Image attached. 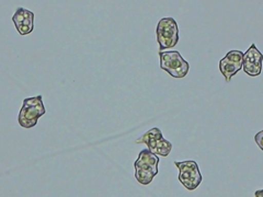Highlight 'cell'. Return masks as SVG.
<instances>
[{
  "mask_svg": "<svg viewBox=\"0 0 263 197\" xmlns=\"http://www.w3.org/2000/svg\"><path fill=\"white\" fill-rule=\"evenodd\" d=\"M159 158L149 149H145L138 154V158L134 163L135 178L138 183L149 185L154 178L158 174Z\"/></svg>",
  "mask_w": 263,
  "mask_h": 197,
  "instance_id": "obj_1",
  "label": "cell"
},
{
  "mask_svg": "<svg viewBox=\"0 0 263 197\" xmlns=\"http://www.w3.org/2000/svg\"><path fill=\"white\" fill-rule=\"evenodd\" d=\"M45 113L46 110L42 95L24 98L23 105L18 116L19 125L23 128L34 127L37 124L39 119L43 116Z\"/></svg>",
  "mask_w": 263,
  "mask_h": 197,
  "instance_id": "obj_2",
  "label": "cell"
},
{
  "mask_svg": "<svg viewBox=\"0 0 263 197\" xmlns=\"http://www.w3.org/2000/svg\"><path fill=\"white\" fill-rule=\"evenodd\" d=\"M160 68L167 71L171 77L184 78L189 72V63L177 51L160 52Z\"/></svg>",
  "mask_w": 263,
  "mask_h": 197,
  "instance_id": "obj_3",
  "label": "cell"
},
{
  "mask_svg": "<svg viewBox=\"0 0 263 197\" xmlns=\"http://www.w3.org/2000/svg\"><path fill=\"white\" fill-rule=\"evenodd\" d=\"M156 33L160 52L175 47L179 42V29L174 18H162L157 24Z\"/></svg>",
  "mask_w": 263,
  "mask_h": 197,
  "instance_id": "obj_4",
  "label": "cell"
},
{
  "mask_svg": "<svg viewBox=\"0 0 263 197\" xmlns=\"http://www.w3.org/2000/svg\"><path fill=\"white\" fill-rule=\"evenodd\" d=\"M176 167L179 169V181L186 190L194 191L199 187L203 181L197 163L193 160L175 161Z\"/></svg>",
  "mask_w": 263,
  "mask_h": 197,
  "instance_id": "obj_5",
  "label": "cell"
},
{
  "mask_svg": "<svg viewBox=\"0 0 263 197\" xmlns=\"http://www.w3.org/2000/svg\"><path fill=\"white\" fill-rule=\"evenodd\" d=\"M243 53L240 51H230L223 60L219 62V70L225 80L229 82L237 72L242 68Z\"/></svg>",
  "mask_w": 263,
  "mask_h": 197,
  "instance_id": "obj_6",
  "label": "cell"
},
{
  "mask_svg": "<svg viewBox=\"0 0 263 197\" xmlns=\"http://www.w3.org/2000/svg\"><path fill=\"white\" fill-rule=\"evenodd\" d=\"M263 56L259 52L257 46L252 44L248 51L243 54L242 69L250 77H257L261 75Z\"/></svg>",
  "mask_w": 263,
  "mask_h": 197,
  "instance_id": "obj_7",
  "label": "cell"
},
{
  "mask_svg": "<svg viewBox=\"0 0 263 197\" xmlns=\"http://www.w3.org/2000/svg\"><path fill=\"white\" fill-rule=\"evenodd\" d=\"M12 21L21 35H28L34 29V13L26 8H19L13 14Z\"/></svg>",
  "mask_w": 263,
  "mask_h": 197,
  "instance_id": "obj_8",
  "label": "cell"
},
{
  "mask_svg": "<svg viewBox=\"0 0 263 197\" xmlns=\"http://www.w3.org/2000/svg\"><path fill=\"white\" fill-rule=\"evenodd\" d=\"M162 133L159 128H152L138 139H136V144H146L148 149H149L152 152L155 151L156 145H157L158 141L160 138H162Z\"/></svg>",
  "mask_w": 263,
  "mask_h": 197,
  "instance_id": "obj_9",
  "label": "cell"
},
{
  "mask_svg": "<svg viewBox=\"0 0 263 197\" xmlns=\"http://www.w3.org/2000/svg\"><path fill=\"white\" fill-rule=\"evenodd\" d=\"M171 150H172V144L162 137L159 139L157 145H156L154 153H156L157 155H161V157H167V155H169V153L171 152Z\"/></svg>",
  "mask_w": 263,
  "mask_h": 197,
  "instance_id": "obj_10",
  "label": "cell"
},
{
  "mask_svg": "<svg viewBox=\"0 0 263 197\" xmlns=\"http://www.w3.org/2000/svg\"><path fill=\"white\" fill-rule=\"evenodd\" d=\"M262 138H263V130L259 131V133L254 136V141H256V143L258 144L259 148L261 150H263V145H262Z\"/></svg>",
  "mask_w": 263,
  "mask_h": 197,
  "instance_id": "obj_11",
  "label": "cell"
},
{
  "mask_svg": "<svg viewBox=\"0 0 263 197\" xmlns=\"http://www.w3.org/2000/svg\"><path fill=\"white\" fill-rule=\"evenodd\" d=\"M254 196H256V197H261V196H263V191H262V190L257 191L256 193H254Z\"/></svg>",
  "mask_w": 263,
  "mask_h": 197,
  "instance_id": "obj_12",
  "label": "cell"
}]
</instances>
